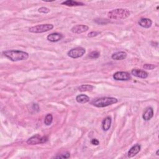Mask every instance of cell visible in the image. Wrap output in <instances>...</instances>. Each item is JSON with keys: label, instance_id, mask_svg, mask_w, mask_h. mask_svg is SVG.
<instances>
[{"label": "cell", "instance_id": "1", "mask_svg": "<svg viewBox=\"0 0 159 159\" xmlns=\"http://www.w3.org/2000/svg\"><path fill=\"white\" fill-rule=\"evenodd\" d=\"M3 54L12 62L26 61L29 58L28 53L21 51H18V50H10V51H4Z\"/></svg>", "mask_w": 159, "mask_h": 159}, {"label": "cell", "instance_id": "2", "mask_svg": "<svg viewBox=\"0 0 159 159\" xmlns=\"http://www.w3.org/2000/svg\"><path fill=\"white\" fill-rule=\"evenodd\" d=\"M131 13L127 9L117 8L111 10L108 14V16L109 19L114 20H120L127 18L130 16Z\"/></svg>", "mask_w": 159, "mask_h": 159}, {"label": "cell", "instance_id": "3", "mask_svg": "<svg viewBox=\"0 0 159 159\" xmlns=\"http://www.w3.org/2000/svg\"><path fill=\"white\" fill-rule=\"evenodd\" d=\"M117 99L113 97H103L94 99L91 104L97 108H104L117 103Z\"/></svg>", "mask_w": 159, "mask_h": 159}, {"label": "cell", "instance_id": "4", "mask_svg": "<svg viewBox=\"0 0 159 159\" xmlns=\"http://www.w3.org/2000/svg\"><path fill=\"white\" fill-rule=\"evenodd\" d=\"M54 28V25L51 24H40L37 25L33 27H30L29 29V31L33 33H43L47 31H51Z\"/></svg>", "mask_w": 159, "mask_h": 159}, {"label": "cell", "instance_id": "5", "mask_svg": "<svg viewBox=\"0 0 159 159\" xmlns=\"http://www.w3.org/2000/svg\"><path fill=\"white\" fill-rule=\"evenodd\" d=\"M48 141V137L47 136H41L39 134L30 137L27 141V144L29 145H37L39 144H43Z\"/></svg>", "mask_w": 159, "mask_h": 159}, {"label": "cell", "instance_id": "6", "mask_svg": "<svg viewBox=\"0 0 159 159\" xmlns=\"http://www.w3.org/2000/svg\"><path fill=\"white\" fill-rule=\"evenodd\" d=\"M86 52L85 49L83 47H76L71 49L68 52V56L72 58H78L82 57Z\"/></svg>", "mask_w": 159, "mask_h": 159}, {"label": "cell", "instance_id": "7", "mask_svg": "<svg viewBox=\"0 0 159 159\" xmlns=\"http://www.w3.org/2000/svg\"><path fill=\"white\" fill-rule=\"evenodd\" d=\"M113 78L117 81H127L131 78V76L126 72H117L113 75Z\"/></svg>", "mask_w": 159, "mask_h": 159}, {"label": "cell", "instance_id": "8", "mask_svg": "<svg viewBox=\"0 0 159 159\" xmlns=\"http://www.w3.org/2000/svg\"><path fill=\"white\" fill-rule=\"evenodd\" d=\"M89 29L88 26L86 25H83V24H78L76 26H74L72 29L71 31L74 34H82L86 31H87Z\"/></svg>", "mask_w": 159, "mask_h": 159}, {"label": "cell", "instance_id": "9", "mask_svg": "<svg viewBox=\"0 0 159 159\" xmlns=\"http://www.w3.org/2000/svg\"><path fill=\"white\" fill-rule=\"evenodd\" d=\"M154 116V109L152 107H147L142 114V118L144 121H149Z\"/></svg>", "mask_w": 159, "mask_h": 159}, {"label": "cell", "instance_id": "10", "mask_svg": "<svg viewBox=\"0 0 159 159\" xmlns=\"http://www.w3.org/2000/svg\"><path fill=\"white\" fill-rule=\"evenodd\" d=\"M131 73L136 77L140 78H147L148 77V73L141 69H133L131 71Z\"/></svg>", "mask_w": 159, "mask_h": 159}, {"label": "cell", "instance_id": "11", "mask_svg": "<svg viewBox=\"0 0 159 159\" xmlns=\"http://www.w3.org/2000/svg\"><path fill=\"white\" fill-rule=\"evenodd\" d=\"M64 36L59 33H52L51 34L48 35L47 39L48 41L52 42H56L59 41H61L63 39Z\"/></svg>", "mask_w": 159, "mask_h": 159}, {"label": "cell", "instance_id": "12", "mask_svg": "<svg viewBox=\"0 0 159 159\" xmlns=\"http://www.w3.org/2000/svg\"><path fill=\"white\" fill-rule=\"evenodd\" d=\"M141 146L139 144H136L133 147L131 148L130 150L128 152V157L129 158H132L134 156H136L139 152L141 151Z\"/></svg>", "mask_w": 159, "mask_h": 159}, {"label": "cell", "instance_id": "13", "mask_svg": "<svg viewBox=\"0 0 159 159\" xmlns=\"http://www.w3.org/2000/svg\"><path fill=\"white\" fill-rule=\"evenodd\" d=\"M139 24L140 26L148 29L149 27H151L152 24V21H151V19H148V18H141L139 21Z\"/></svg>", "mask_w": 159, "mask_h": 159}, {"label": "cell", "instance_id": "14", "mask_svg": "<svg viewBox=\"0 0 159 159\" xmlns=\"http://www.w3.org/2000/svg\"><path fill=\"white\" fill-rule=\"evenodd\" d=\"M111 123H112V119L110 116H107L106 117H105L102 123V128L103 129V131H108L111 127Z\"/></svg>", "mask_w": 159, "mask_h": 159}, {"label": "cell", "instance_id": "15", "mask_svg": "<svg viewBox=\"0 0 159 159\" xmlns=\"http://www.w3.org/2000/svg\"><path fill=\"white\" fill-rule=\"evenodd\" d=\"M127 56V54L126 52L120 51L113 54L111 56V58L113 60H116V61H122V60L126 58Z\"/></svg>", "mask_w": 159, "mask_h": 159}, {"label": "cell", "instance_id": "16", "mask_svg": "<svg viewBox=\"0 0 159 159\" xmlns=\"http://www.w3.org/2000/svg\"><path fill=\"white\" fill-rule=\"evenodd\" d=\"M76 100L78 103L85 104L89 101V98L86 95H79L76 97Z\"/></svg>", "mask_w": 159, "mask_h": 159}, {"label": "cell", "instance_id": "17", "mask_svg": "<svg viewBox=\"0 0 159 159\" xmlns=\"http://www.w3.org/2000/svg\"><path fill=\"white\" fill-rule=\"evenodd\" d=\"M62 5L67 6H83L84 4L80 2H78L76 1H73V0H67L63 3Z\"/></svg>", "mask_w": 159, "mask_h": 159}, {"label": "cell", "instance_id": "18", "mask_svg": "<svg viewBox=\"0 0 159 159\" xmlns=\"http://www.w3.org/2000/svg\"><path fill=\"white\" fill-rule=\"evenodd\" d=\"M94 88V86L91 85H82L78 88V90L80 92H89L92 91Z\"/></svg>", "mask_w": 159, "mask_h": 159}, {"label": "cell", "instance_id": "19", "mask_svg": "<svg viewBox=\"0 0 159 159\" xmlns=\"http://www.w3.org/2000/svg\"><path fill=\"white\" fill-rule=\"evenodd\" d=\"M53 121V116L51 114H47L44 119V124L46 126L51 125Z\"/></svg>", "mask_w": 159, "mask_h": 159}, {"label": "cell", "instance_id": "20", "mask_svg": "<svg viewBox=\"0 0 159 159\" xmlns=\"http://www.w3.org/2000/svg\"><path fill=\"white\" fill-rule=\"evenodd\" d=\"M99 56H100V53H99L98 51H93L89 54V57L93 59L98 58Z\"/></svg>", "mask_w": 159, "mask_h": 159}, {"label": "cell", "instance_id": "21", "mask_svg": "<svg viewBox=\"0 0 159 159\" xmlns=\"http://www.w3.org/2000/svg\"><path fill=\"white\" fill-rule=\"evenodd\" d=\"M38 11L39 13H41L47 14V13H48L50 12V9L46 7H41V8H39Z\"/></svg>", "mask_w": 159, "mask_h": 159}, {"label": "cell", "instance_id": "22", "mask_svg": "<svg viewBox=\"0 0 159 159\" xmlns=\"http://www.w3.org/2000/svg\"><path fill=\"white\" fill-rule=\"evenodd\" d=\"M156 67L155 65L153 64H144L143 68L145 70H151L154 69Z\"/></svg>", "mask_w": 159, "mask_h": 159}, {"label": "cell", "instance_id": "23", "mask_svg": "<svg viewBox=\"0 0 159 159\" xmlns=\"http://www.w3.org/2000/svg\"><path fill=\"white\" fill-rule=\"evenodd\" d=\"M70 157V153H67V154H63L62 155L55 156L54 158H68Z\"/></svg>", "mask_w": 159, "mask_h": 159}, {"label": "cell", "instance_id": "24", "mask_svg": "<svg viewBox=\"0 0 159 159\" xmlns=\"http://www.w3.org/2000/svg\"><path fill=\"white\" fill-rule=\"evenodd\" d=\"M98 34H99V32L93 31V32L89 33L88 34V37H96V36H97Z\"/></svg>", "mask_w": 159, "mask_h": 159}, {"label": "cell", "instance_id": "25", "mask_svg": "<svg viewBox=\"0 0 159 159\" xmlns=\"http://www.w3.org/2000/svg\"><path fill=\"white\" fill-rule=\"evenodd\" d=\"M91 143L92 144L94 145H98L99 144V142L98 141V140L96 139H93L91 141Z\"/></svg>", "mask_w": 159, "mask_h": 159}, {"label": "cell", "instance_id": "26", "mask_svg": "<svg viewBox=\"0 0 159 159\" xmlns=\"http://www.w3.org/2000/svg\"><path fill=\"white\" fill-rule=\"evenodd\" d=\"M158 152H159V151H158V150H157V152H156V155H157V156H158V155H159V154H158Z\"/></svg>", "mask_w": 159, "mask_h": 159}]
</instances>
